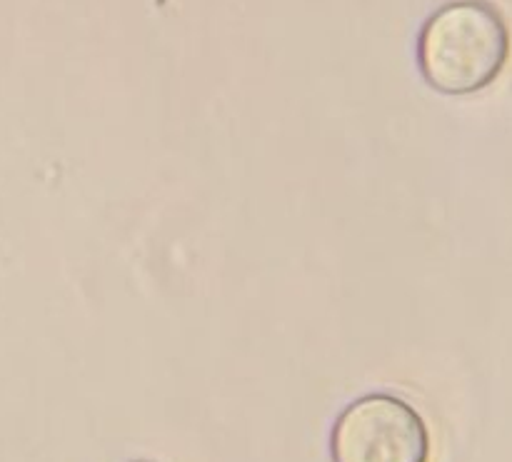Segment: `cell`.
I'll list each match as a JSON object with an SVG mask.
<instances>
[{
    "label": "cell",
    "instance_id": "cell-1",
    "mask_svg": "<svg viewBox=\"0 0 512 462\" xmlns=\"http://www.w3.org/2000/svg\"><path fill=\"white\" fill-rule=\"evenodd\" d=\"M508 58L510 28L488 0L443 5L420 30V73L438 93H480L503 75Z\"/></svg>",
    "mask_w": 512,
    "mask_h": 462
},
{
    "label": "cell",
    "instance_id": "cell-2",
    "mask_svg": "<svg viewBox=\"0 0 512 462\" xmlns=\"http://www.w3.org/2000/svg\"><path fill=\"white\" fill-rule=\"evenodd\" d=\"M330 455L333 462H428V425L395 395H365L335 420Z\"/></svg>",
    "mask_w": 512,
    "mask_h": 462
}]
</instances>
